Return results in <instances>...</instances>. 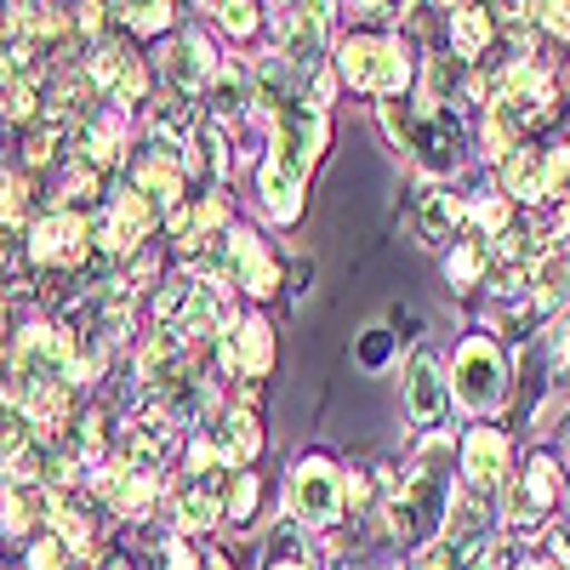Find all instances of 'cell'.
<instances>
[{"label":"cell","instance_id":"cell-1","mask_svg":"<svg viewBox=\"0 0 570 570\" xmlns=\"http://www.w3.org/2000/svg\"><path fill=\"white\" fill-rule=\"evenodd\" d=\"M268 115H274V142H268V160L257 166L263 212L274 223H297L308 171L325 149V109H314L303 91H292V98H279Z\"/></svg>","mask_w":570,"mask_h":570},{"label":"cell","instance_id":"cell-2","mask_svg":"<svg viewBox=\"0 0 570 570\" xmlns=\"http://www.w3.org/2000/svg\"><path fill=\"white\" fill-rule=\"evenodd\" d=\"M445 508H451V468H445L440 445H428L422 462L405 473L400 491L389 497V531L400 542H422L445 519Z\"/></svg>","mask_w":570,"mask_h":570},{"label":"cell","instance_id":"cell-3","mask_svg":"<svg viewBox=\"0 0 570 570\" xmlns=\"http://www.w3.org/2000/svg\"><path fill=\"white\" fill-rule=\"evenodd\" d=\"M337 75L354 86V91H371V98H405L411 91V52L394 40V35H348L337 46Z\"/></svg>","mask_w":570,"mask_h":570},{"label":"cell","instance_id":"cell-4","mask_svg":"<svg viewBox=\"0 0 570 570\" xmlns=\"http://www.w3.org/2000/svg\"><path fill=\"white\" fill-rule=\"evenodd\" d=\"M343 497H348V480L337 473V462H331L325 451L297 456L292 485H285V508H292V519H297L303 531H325V525H337Z\"/></svg>","mask_w":570,"mask_h":570},{"label":"cell","instance_id":"cell-5","mask_svg":"<svg viewBox=\"0 0 570 570\" xmlns=\"http://www.w3.org/2000/svg\"><path fill=\"white\" fill-rule=\"evenodd\" d=\"M451 400L473 416H485L508 400V360L491 337H468L456 348V365H451Z\"/></svg>","mask_w":570,"mask_h":570},{"label":"cell","instance_id":"cell-6","mask_svg":"<svg viewBox=\"0 0 570 570\" xmlns=\"http://www.w3.org/2000/svg\"><path fill=\"white\" fill-rule=\"evenodd\" d=\"M217 52H212V40L200 29H183L171 46H166V91H177V98H206V86L217 80Z\"/></svg>","mask_w":570,"mask_h":570},{"label":"cell","instance_id":"cell-7","mask_svg":"<svg viewBox=\"0 0 570 570\" xmlns=\"http://www.w3.org/2000/svg\"><path fill=\"white\" fill-rule=\"evenodd\" d=\"M217 360H223L228 376L263 383L268 365H274V331H268V320H257V314L234 320V331H223V343H217Z\"/></svg>","mask_w":570,"mask_h":570},{"label":"cell","instance_id":"cell-8","mask_svg":"<svg viewBox=\"0 0 570 570\" xmlns=\"http://www.w3.org/2000/svg\"><path fill=\"white\" fill-rule=\"evenodd\" d=\"M559 502V462L553 456H531L525 468L513 473L508 485V519L513 525H542Z\"/></svg>","mask_w":570,"mask_h":570},{"label":"cell","instance_id":"cell-9","mask_svg":"<svg viewBox=\"0 0 570 570\" xmlns=\"http://www.w3.org/2000/svg\"><path fill=\"white\" fill-rule=\"evenodd\" d=\"M206 445H212V456L223 462V468H252L257 456H263V422H257V411L252 405H234V411H223L212 428H206Z\"/></svg>","mask_w":570,"mask_h":570},{"label":"cell","instance_id":"cell-10","mask_svg":"<svg viewBox=\"0 0 570 570\" xmlns=\"http://www.w3.org/2000/svg\"><path fill=\"white\" fill-rule=\"evenodd\" d=\"M228 285H240L246 297H274L279 292L274 252H263V240L246 234V228H228Z\"/></svg>","mask_w":570,"mask_h":570},{"label":"cell","instance_id":"cell-11","mask_svg":"<svg viewBox=\"0 0 570 570\" xmlns=\"http://www.w3.org/2000/svg\"><path fill=\"white\" fill-rule=\"evenodd\" d=\"M405 411L422 428L445 416V371H440V354L434 348H416L411 365H405Z\"/></svg>","mask_w":570,"mask_h":570},{"label":"cell","instance_id":"cell-12","mask_svg":"<svg viewBox=\"0 0 570 570\" xmlns=\"http://www.w3.org/2000/svg\"><path fill=\"white\" fill-rule=\"evenodd\" d=\"M462 468H468V491L497 497V485L508 480V434L497 428H473L462 440Z\"/></svg>","mask_w":570,"mask_h":570},{"label":"cell","instance_id":"cell-13","mask_svg":"<svg viewBox=\"0 0 570 570\" xmlns=\"http://www.w3.org/2000/svg\"><path fill=\"white\" fill-rule=\"evenodd\" d=\"M502 195L525 200V206H537V200H553V166H548V149L525 142L519 155H508V160H502Z\"/></svg>","mask_w":570,"mask_h":570},{"label":"cell","instance_id":"cell-14","mask_svg":"<svg viewBox=\"0 0 570 570\" xmlns=\"http://www.w3.org/2000/svg\"><path fill=\"white\" fill-rule=\"evenodd\" d=\"M491 40H497V12H485V7H451V18H445V52L451 58L480 63L491 52Z\"/></svg>","mask_w":570,"mask_h":570},{"label":"cell","instance_id":"cell-15","mask_svg":"<svg viewBox=\"0 0 570 570\" xmlns=\"http://www.w3.org/2000/svg\"><path fill=\"white\" fill-rule=\"evenodd\" d=\"M183 354H188V337H183L177 325H160L155 337L142 343V354H137V376H142L149 389H160V394H166V389L177 383V376L188 371V365H183Z\"/></svg>","mask_w":570,"mask_h":570},{"label":"cell","instance_id":"cell-16","mask_svg":"<svg viewBox=\"0 0 570 570\" xmlns=\"http://www.w3.org/2000/svg\"><path fill=\"white\" fill-rule=\"evenodd\" d=\"M217 325L234 331V314H228V303H223V285H217V279H195V297H188L177 331H183V337H217Z\"/></svg>","mask_w":570,"mask_h":570},{"label":"cell","instance_id":"cell-17","mask_svg":"<svg viewBox=\"0 0 570 570\" xmlns=\"http://www.w3.org/2000/svg\"><path fill=\"white\" fill-rule=\"evenodd\" d=\"M445 274H451V285L456 292H473L480 279H491V234H462V240H451V252H445Z\"/></svg>","mask_w":570,"mask_h":570},{"label":"cell","instance_id":"cell-18","mask_svg":"<svg viewBox=\"0 0 570 570\" xmlns=\"http://www.w3.org/2000/svg\"><path fill=\"white\" fill-rule=\"evenodd\" d=\"M456 223H462V206L445 195V188H422L416 195V240L422 246H451Z\"/></svg>","mask_w":570,"mask_h":570},{"label":"cell","instance_id":"cell-19","mask_svg":"<svg viewBox=\"0 0 570 570\" xmlns=\"http://www.w3.org/2000/svg\"><path fill=\"white\" fill-rule=\"evenodd\" d=\"M570 303V257L564 252H542V263L531 268V308L553 314Z\"/></svg>","mask_w":570,"mask_h":570},{"label":"cell","instance_id":"cell-20","mask_svg":"<svg viewBox=\"0 0 570 570\" xmlns=\"http://www.w3.org/2000/svg\"><path fill=\"white\" fill-rule=\"evenodd\" d=\"M46 513H52V491H46V485H29V480H12L7 485V531L35 537Z\"/></svg>","mask_w":570,"mask_h":570},{"label":"cell","instance_id":"cell-21","mask_svg":"<svg viewBox=\"0 0 570 570\" xmlns=\"http://www.w3.org/2000/svg\"><path fill=\"white\" fill-rule=\"evenodd\" d=\"M217 120H240L246 115V104H252V80L240 75V69H234V63H223L217 69V80L206 86V98H200Z\"/></svg>","mask_w":570,"mask_h":570},{"label":"cell","instance_id":"cell-22","mask_svg":"<svg viewBox=\"0 0 570 570\" xmlns=\"http://www.w3.org/2000/svg\"><path fill=\"white\" fill-rule=\"evenodd\" d=\"M257 473L240 468V473H228V497H223V519L234 531H252V519H257Z\"/></svg>","mask_w":570,"mask_h":570},{"label":"cell","instance_id":"cell-23","mask_svg":"<svg viewBox=\"0 0 570 570\" xmlns=\"http://www.w3.org/2000/svg\"><path fill=\"white\" fill-rule=\"evenodd\" d=\"M297 519H285V525H274V537H268V559H263V570H314V559H308V548L297 542Z\"/></svg>","mask_w":570,"mask_h":570},{"label":"cell","instance_id":"cell-24","mask_svg":"<svg viewBox=\"0 0 570 570\" xmlns=\"http://www.w3.org/2000/svg\"><path fill=\"white\" fill-rule=\"evenodd\" d=\"M109 18H115V29H126V35H166L171 23H177V7H109Z\"/></svg>","mask_w":570,"mask_h":570},{"label":"cell","instance_id":"cell-25","mask_svg":"<svg viewBox=\"0 0 570 570\" xmlns=\"http://www.w3.org/2000/svg\"><path fill=\"white\" fill-rule=\"evenodd\" d=\"M35 434V416L18 400H0V456H23Z\"/></svg>","mask_w":570,"mask_h":570},{"label":"cell","instance_id":"cell-26","mask_svg":"<svg viewBox=\"0 0 570 570\" xmlns=\"http://www.w3.org/2000/svg\"><path fill=\"white\" fill-rule=\"evenodd\" d=\"M217 29L234 35V40H252V35L263 29V12L246 7V0H228V7H217Z\"/></svg>","mask_w":570,"mask_h":570},{"label":"cell","instance_id":"cell-27","mask_svg":"<svg viewBox=\"0 0 570 570\" xmlns=\"http://www.w3.org/2000/svg\"><path fill=\"white\" fill-rule=\"evenodd\" d=\"M537 29H548L553 40H570V0H553V7H537Z\"/></svg>","mask_w":570,"mask_h":570},{"label":"cell","instance_id":"cell-28","mask_svg":"<svg viewBox=\"0 0 570 570\" xmlns=\"http://www.w3.org/2000/svg\"><path fill=\"white\" fill-rule=\"evenodd\" d=\"M548 354H553V365H570V308L553 320V331H548Z\"/></svg>","mask_w":570,"mask_h":570},{"label":"cell","instance_id":"cell-29","mask_svg":"<svg viewBox=\"0 0 570 570\" xmlns=\"http://www.w3.org/2000/svg\"><path fill=\"white\" fill-rule=\"evenodd\" d=\"M160 570H206V553H188L183 542H171V548L160 553Z\"/></svg>","mask_w":570,"mask_h":570},{"label":"cell","instance_id":"cell-30","mask_svg":"<svg viewBox=\"0 0 570 570\" xmlns=\"http://www.w3.org/2000/svg\"><path fill=\"white\" fill-rule=\"evenodd\" d=\"M389 343H394V331H371V337L360 343V365H383L389 360Z\"/></svg>","mask_w":570,"mask_h":570},{"label":"cell","instance_id":"cell-31","mask_svg":"<svg viewBox=\"0 0 570 570\" xmlns=\"http://www.w3.org/2000/svg\"><path fill=\"white\" fill-rule=\"evenodd\" d=\"M542 548L553 553L548 564H559V570H570V537H564V531H548V537H542Z\"/></svg>","mask_w":570,"mask_h":570},{"label":"cell","instance_id":"cell-32","mask_svg":"<svg viewBox=\"0 0 570 570\" xmlns=\"http://www.w3.org/2000/svg\"><path fill=\"white\" fill-rule=\"evenodd\" d=\"M109 570H126V564H109Z\"/></svg>","mask_w":570,"mask_h":570}]
</instances>
